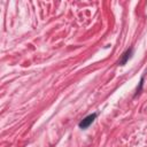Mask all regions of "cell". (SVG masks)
<instances>
[{
	"instance_id": "7a4b0ae2",
	"label": "cell",
	"mask_w": 147,
	"mask_h": 147,
	"mask_svg": "<svg viewBox=\"0 0 147 147\" xmlns=\"http://www.w3.org/2000/svg\"><path fill=\"white\" fill-rule=\"evenodd\" d=\"M132 54H133V48H129V49H126V51L123 53L121 60L118 61V65H125V63L132 57Z\"/></svg>"
},
{
	"instance_id": "6da1fadb",
	"label": "cell",
	"mask_w": 147,
	"mask_h": 147,
	"mask_svg": "<svg viewBox=\"0 0 147 147\" xmlns=\"http://www.w3.org/2000/svg\"><path fill=\"white\" fill-rule=\"evenodd\" d=\"M95 117H96V114L95 113H93V114H91V115H88V116H86V117H84L80 122H79V127L80 129H83V130H85V129H87L93 122H94V119H95Z\"/></svg>"
}]
</instances>
